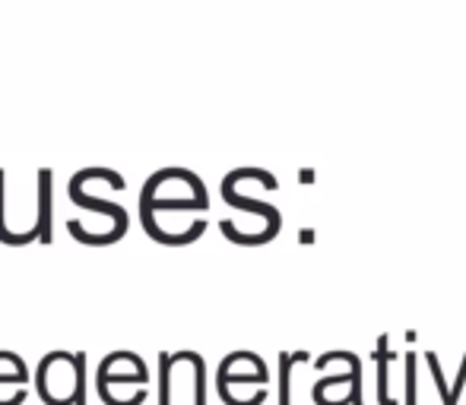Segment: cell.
<instances>
[{"label":"cell","mask_w":466,"mask_h":405,"mask_svg":"<svg viewBox=\"0 0 466 405\" xmlns=\"http://www.w3.org/2000/svg\"><path fill=\"white\" fill-rule=\"evenodd\" d=\"M25 380H29V370H25L23 358L13 351H0V387H10V383L23 387Z\"/></svg>","instance_id":"5b68a950"},{"label":"cell","mask_w":466,"mask_h":405,"mask_svg":"<svg viewBox=\"0 0 466 405\" xmlns=\"http://www.w3.org/2000/svg\"><path fill=\"white\" fill-rule=\"evenodd\" d=\"M67 193H70V200H74L76 206H86V209H96V212L108 215V219L115 222V228H117V234H121V238L127 234V212L121 209V202L96 200V197H89V193H83V187H76V184H70Z\"/></svg>","instance_id":"277c9868"},{"label":"cell","mask_w":466,"mask_h":405,"mask_svg":"<svg viewBox=\"0 0 466 405\" xmlns=\"http://www.w3.org/2000/svg\"><path fill=\"white\" fill-rule=\"evenodd\" d=\"M35 393L45 405H86V351H51L35 370Z\"/></svg>","instance_id":"6da1fadb"},{"label":"cell","mask_w":466,"mask_h":405,"mask_svg":"<svg viewBox=\"0 0 466 405\" xmlns=\"http://www.w3.org/2000/svg\"><path fill=\"white\" fill-rule=\"evenodd\" d=\"M228 383H267V368L254 351H232L226 361L219 364V380L216 387H228Z\"/></svg>","instance_id":"3957f363"},{"label":"cell","mask_w":466,"mask_h":405,"mask_svg":"<svg viewBox=\"0 0 466 405\" xmlns=\"http://www.w3.org/2000/svg\"><path fill=\"white\" fill-rule=\"evenodd\" d=\"M147 364L134 351H111L102 364H98L96 387H111V383H147Z\"/></svg>","instance_id":"7a4b0ae2"},{"label":"cell","mask_w":466,"mask_h":405,"mask_svg":"<svg viewBox=\"0 0 466 405\" xmlns=\"http://www.w3.org/2000/svg\"><path fill=\"white\" fill-rule=\"evenodd\" d=\"M301 355V351H299ZM299 355H282V387H279V405H289V368L295 364Z\"/></svg>","instance_id":"8992f818"}]
</instances>
